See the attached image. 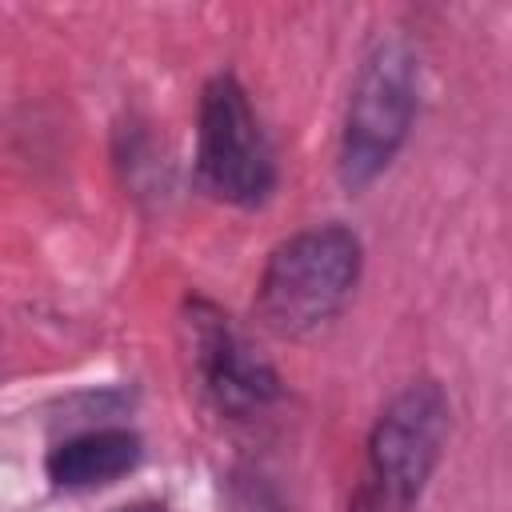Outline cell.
Returning a JSON list of instances; mask_svg holds the SVG:
<instances>
[{
  "label": "cell",
  "instance_id": "cell-1",
  "mask_svg": "<svg viewBox=\"0 0 512 512\" xmlns=\"http://www.w3.org/2000/svg\"><path fill=\"white\" fill-rule=\"evenodd\" d=\"M364 248L344 224H312L280 240L256 284V320L276 336L324 328L360 280Z\"/></svg>",
  "mask_w": 512,
  "mask_h": 512
},
{
  "label": "cell",
  "instance_id": "cell-2",
  "mask_svg": "<svg viewBox=\"0 0 512 512\" xmlns=\"http://www.w3.org/2000/svg\"><path fill=\"white\" fill-rule=\"evenodd\" d=\"M448 396L436 380L404 384L376 416L348 512H412L448 444Z\"/></svg>",
  "mask_w": 512,
  "mask_h": 512
},
{
  "label": "cell",
  "instance_id": "cell-3",
  "mask_svg": "<svg viewBox=\"0 0 512 512\" xmlns=\"http://www.w3.org/2000/svg\"><path fill=\"white\" fill-rule=\"evenodd\" d=\"M420 104V64L404 40H380L352 84L340 148H336V176L348 192H364L404 148Z\"/></svg>",
  "mask_w": 512,
  "mask_h": 512
},
{
  "label": "cell",
  "instance_id": "cell-4",
  "mask_svg": "<svg viewBox=\"0 0 512 512\" xmlns=\"http://www.w3.org/2000/svg\"><path fill=\"white\" fill-rule=\"evenodd\" d=\"M196 176L204 192L236 208H260L276 188V156L268 132L232 72L212 76L200 92Z\"/></svg>",
  "mask_w": 512,
  "mask_h": 512
},
{
  "label": "cell",
  "instance_id": "cell-5",
  "mask_svg": "<svg viewBox=\"0 0 512 512\" xmlns=\"http://www.w3.org/2000/svg\"><path fill=\"white\" fill-rule=\"evenodd\" d=\"M184 332H188L196 380L224 416L248 420L280 396V380L272 364L256 356V348L232 328V320L216 304L192 296L184 304Z\"/></svg>",
  "mask_w": 512,
  "mask_h": 512
},
{
  "label": "cell",
  "instance_id": "cell-6",
  "mask_svg": "<svg viewBox=\"0 0 512 512\" xmlns=\"http://www.w3.org/2000/svg\"><path fill=\"white\" fill-rule=\"evenodd\" d=\"M144 448H140V436L128 432V428H88V432H76L68 440H60L44 468H48V480L64 492H88V488H100V484H112L120 476H128L136 464H140Z\"/></svg>",
  "mask_w": 512,
  "mask_h": 512
},
{
  "label": "cell",
  "instance_id": "cell-7",
  "mask_svg": "<svg viewBox=\"0 0 512 512\" xmlns=\"http://www.w3.org/2000/svg\"><path fill=\"white\" fill-rule=\"evenodd\" d=\"M116 512H168V508H164V504H156V500H136V504L116 508Z\"/></svg>",
  "mask_w": 512,
  "mask_h": 512
}]
</instances>
